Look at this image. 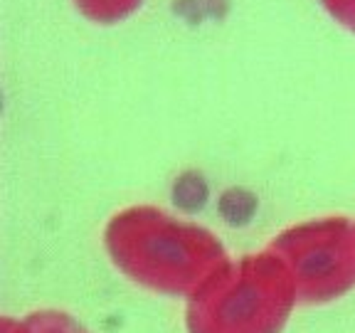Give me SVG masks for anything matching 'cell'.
I'll return each instance as SVG.
<instances>
[{
    "instance_id": "6da1fadb",
    "label": "cell",
    "mask_w": 355,
    "mask_h": 333,
    "mask_svg": "<svg viewBox=\"0 0 355 333\" xmlns=\"http://www.w3.org/2000/svg\"><path fill=\"white\" fill-rule=\"evenodd\" d=\"M104 242L123 277L166 296H193L230 262L225 244L210 230L148 205L116 212Z\"/></svg>"
},
{
    "instance_id": "7a4b0ae2",
    "label": "cell",
    "mask_w": 355,
    "mask_h": 333,
    "mask_svg": "<svg viewBox=\"0 0 355 333\" xmlns=\"http://www.w3.org/2000/svg\"><path fill=\"white\" fill-rule=\"evenodd\" d=\"M299 304L288 266L264 250L227 262L188 296V333H282Z\"/></svg>"
},
{
    "instance_id": "3957f363",
    "label": "cell",
    "mask_w": 355,
    "mask_h": 333,
    "mask_svg": "<svg viewBox=\"0 0 355 333\" xmlns=\"http://www.w3.org/2000/svg\"><path fill=\"white\" fill-rule=\"evenodd\" d=\"M269 250L288 266L299 304H328L355 287V222L348 217L294 225Z\"/></svg>"
},
{
    "instance_id": "277c9868",
    "label": "cell",
    "mask_w": 355,
    "mask_h": 333,
    "mask_svg": "<svg viewBox=\"0 0 355 333\" xmlns=\"http://www.w3.org/2000/svg\"><path fill=\"white\" fill-rule=\"evenodd\" d=\"M25 326L30 333H92L89 328H84L77 318H72L64 311L44 309V311H33L25 318Z\"/></svg>"
},
{
    "instance_id": "5b68a950",
    "label": "cell",
    "mask_w": 355,
    "mask_h": 333,
    "mask_svg": "<svg viewBox=\"0 0 355 333\" xmlns=\"http://www.w3.org/2000/svg\"><path fill=\"white\" fill-rule=\"evenodd\" d=\"M77 8H82L92 20L114 22L141 6V0H74Z\"/></svg>"
},
{
    "instance_id": "8992f818",
    "label": "cell",
    "mask_w": 355,
    "mask_h": 333,
    "mask_svg": "<svg viewBox=\"0 0 355 333\" xmlns=\"http://www.w3.org/2000/svg\"><path fill=\"white\" fill-rule=\"evenodd\" d=\"M323 6L336 15V20L355 30V0H323Z\"/></svg>"
},
{
    "instance_id": "52a82bcc",
    "label": "cell",
    "mask_w": 355,
    "mask_h": 333,
    "mask_svg": "<svg viewBox=\"0 0 355 333\" xmlns=\"http://www.w3.org/2000/svg\"><path fill=\"white\" fill-rule=\"evenodd\" d=\"M3 333H30L25 321H12V318H3Z\"/></svg>"
}]
</instances>
